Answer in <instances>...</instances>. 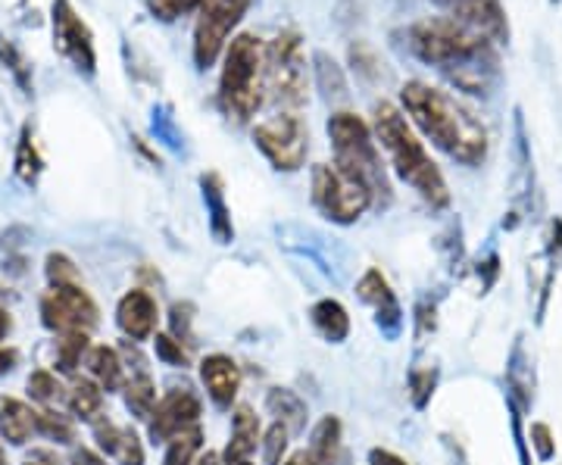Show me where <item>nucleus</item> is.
<instances>
[{"instance_id": "obj_1", "label": "nucleus", "mask_w": 562, "mask_h": 465, "mask_svg": "<svg viewBox=\"0 0 562 465\" xmlns=\"http://www.w3.org/2000/svg\"><path fill=\"white\" fill-rule=\"evenodd\" d=\"M406 47L465 94L487 98L501 81L497 47L457 16H428L406 29Z\"/></svg>"}, {"instance_id": "obj_2", "label": "nucleus", "mask_w": 562, "mask_h": 465, "mask_svg": "<svg viewBox=\"0 0 562 465\" xmlns=\"http://www.w3.org/2000/svg\"><path fill=\"white\" fill-rule=\"evenodd\" d=\"M401 106L422 135L453 162L465 169H479L487 160L491 150L487 128L447 91L419 79L406 81L401 91Z\"/></svg>"}, {"instance_id": "obj_3", "label": "nucleus", "mask_w": 562, "mask_h": 465, "mask_svg": "<svg viewBox=\"0 0 562 465\" xmlns=\"http://www.w3.org/2000/svg\"><path fill=\"white\" fill-rule=\"evenodd\" d=\"M372 135H375V144L387 154V166L419 194L422 201L431 209L450 206L447 179L438 169V162L431 160V154L425 150V144L419 141V135L413 132L409 120L403 116L401 106L387 101L379 103L372 113Z\"/></svg>"}, {"instance_id": "obj_4", "label": "nucleus", "mask_w": 562, "mask_h": 465, "mask_svg": "<svg viewBox=\"0 0 562 465\" xmlns=\"http://www.w3.org/2000/svg\"><path fill=\"white\" fill-rule=\"evenodd\" d=\"M328 141H331L335 166L353 182H360L372 194L375 206H387L394 201L387 166H384L369 122L357 116L353 110H335L328 120Z\"/></svg>"}, {"instance_id": "obj_5", "label": "nucleus", "mask_w": 562, "mask_h": 465, "mask_svg": "<svg viewBox=\"0 0 562 465\" xmlns=\"http://www.w3.org/2000/svg\"><path fill=\"white\" fill-rule=\"evenodd\" d=\"M222 116L235 125H247L266 103V79H262V41L250 32H241L228 41L222 54L220 91H216Z\"/></svg>"}, {"instance_id": "obj_6", "label": "nucleus", "mask_w": 562, "mask_h": 465, "mask_svg": "<svg viewBox=\"0 0 562 465\" xmlns=\"http://www.w3.org/2000/svg\"><path fill=\"white\" fill-rule=\"evenodd\" d=\"M262 79L266 101L288 113H297L310 98V63L303 54L301 32L284 29L262 44Z\"/></svg>"}, {"instance_id": "obj_7", "label": "nucleus", "mask_w": 562, "mask_h": 465, "mask_svg": "<svg viewBox=\"0 0 562 465\" xmlns=\"http://www.w3.org/2000/svg\"><path fill=\"white\" fill-rule=\"evenodd\" d=\"M313 206L322 213V219L335 225H353L375 206L372 194L344 175L335 162H319L313 169Z\"/></svg>"}, {"instance_id": "obj_8", "label": "nucleus", "mask_w": 562, "mask_h": 465, "mask_svg": "<svg viewBox=\"0 0 562 465\" xmlns=\"http://www.w3.org/2000/svg\"><path fill=\"white\" fill-rule=\"evenodd\" d=\"M254 0H201L198 20H194V63L198 69L216 66L225 54L228 41L235 38V29L241 25Z\"/></svg>"}, {"instance_id": "obj_9", "label": "nucleus", "mask_w": 562, "mask_h": 465, "mask_svg": "<svg viewBox=\"0 0 562 465\" xmlns=\"http://www.w3.org/2000/svg\"><path fill=\"white\" fill-rule=\"evenodd\" d=\"M254 144L262 157L272 162V169L297 172L310 154V128L301 120V113L279 110L276 116L262 120L254 128Z\"/></svg>"}, {"instance_id": "obj_10", "label": "nucleus", "mask_w": 562, "mask_h": 465, "mask_svg": "<svg viewBox=\"0 0 562 465\" xmlns=\"http://www.w3.org/2000/svg\"><path fill=\"white\" fill-rule=\"evenodd\" d=\"M50 29H54V50L69 66L85 76L94 79L98 76V44L91 25L81 20L79 10L72 7V0H54L50 3Z\"/></svg>"}, {"instance_id": "obj_11", "label": "nucleus", "mask_w": 562, "mask_h": 465, "mask_svg": "<svg viewBox=\"0 0 562 465\" xmlns=\"http://www.w3.org/2000/svg\"><path fill=\"white\" fill-rule=\"evenodd\" d=\"M41 325L47 331L60 334H72V331H91L101 322V309L94 304V297L81 287V284H57L47 287L41 294Z\"/></svg>"}, {"instance_id": "obj_12", "label": "nucleus", "mask_w": 562, "mask_h": 465, "mask_svg": "<svg viewBox=\"0 0 562 465\" xmlns=\"http://www.w3.org/2000/svg\"><path fill=\"white\" fill-rule=\"evenodd\" d=\"M201 397L191 387H176V390H169L162 397L157 409H154V416L147 419V434H150L154 444H166V441H172L181 431L201 426Z\"/></svg>"}, {"instance_id": "obj_13", "label": "nucleus", "mask_w": 562, "mask_h": 465, "mask_svg": "<svg viewBox=\"0 0 562 465\" xmlns=\"http://www.w3.org/2000/svg\"><path fill=\"white\" fill-rule=\"evenodd\" d=\"M357 297L372 309V319H375L384 338L397 341L403 334V306L391 282L384 279L379 269H366V275L357 282Z\"/></svg>"}, {"instance_id": "obj_14", "label": "nucleus", "mask_w": 562, "mask_h": 465, "mask_svg": "<svg viewBox=\"0 0 562 465\" xmlns=\"http://www.w3.org/2000/svg\"><path fill=\"white\" fill-rule=\"evenodd\" d=\"M160 322V306L154 300V294L147 287H132L128 294H122L116 304V325L128 341H150L157 334Z\"/></svg>"}, {"instance_id": "obj_15", "label": "nucleus", "mask_w": 562, "mask_h": 465, "mask_svg": "<svg viewBox=\"0 0 562 465\" xmlns=\"http://www.w3.org/2000/svg\"><path fill=\"white\" fill-rule=\"evenodd\" d=\"M201 382L216 409H232L238 390H241V365L228 353H210L201 363Z\"/></svg>"}, {"instance_id": "obj_16", "label": "nucleus", "mask_w": 562, "mask_h": 465, "mask_svg": "<svg viewBox=\"0 0 562 465\" xmlns=\"http://www.w3.org/2000/svg\"><path fill=\"white\" fill-rule=\"evenodd\" d=\"M535 363H531V353L525 350V338L519 334L516 344L509 350V360H506V404L516 412H531L535 406Z\"/></svg>"}, {"instance_id": "obj_17", "label": "nucleus", "mask_w": 562, "mask_h": 465, "mask_svg": "<svg viewBox=\"0 0 562 465\" xmlns=\"http://www.w3.org/2000/svg\"><path fill=\"white\" fill-rule=\"evenodd\" d=\"M262 441L260 416L254 406H235L232 412V441L222 450V465H257V446Z\"/></svg>"}, {"instance_id": "obj_18", "label": "nucleus", "mask_w": 562, "mask_h": 465, "mask_svg": "<svg viewBox=\"0 0 562 465\" xmlns=\"http://www.w3.org/2000/svg\"><path fill=\"white\" fill-rule=\"evenodd\" d=\"M91 431H94L98 446H101L103 453H106L116 465H144V460H147L144 444H140V438L135 434V428L116 426V422L103 419V422H98Z\"/></svg>"}, {"instance_id": "obj_19", "label": "nucleus", "mask_w": 562, "mask_h": 465, "mask_svg": "<svg viewBox=\"0 0 562 465\" xmlns=\"http://www.w3.org/2000/svg\"><path fill=\"white\" fill-rule=\"evenodd\" d=\"M450 16H457L460 22H465L472 32H479V35L491 41L494 47L509 41V22H506L501 0H472V3H465L457 13H450Z\"/></svg>"}, {"instance_id": "obj_20", "label": "nucleus", "mask_w": 562, "mask_h": 465, "mask_svg": "<svg viewBox=\"0 0 562 465\" xmlns=\"http://www.w3.org/2000/svg\"><path fill=\"white\" fill-rule=\"evenodd\" d=\"M201 194L213 241L222 243V247L235 241V223H232V209H228V201H225V184H222L220 172H203Z\"/></svg>"}, {"instance_id": "obj_21", "label": "nucleus", "mask_w": 562, "mask_h": 465, "mask_svg": "<svg viewBox=\"0 0 562 465\" xmlns=\"http://www.w3.org/2000/svg\"><path fill=\"white\" fill-rule=\"evenodd\" d=\"M66 409L72 419H79L91 428L103 419H110L106 416V394L91 378H81V375H72L66 385Z\"/></svg>"}, {"instance_id": "obj_22", "label": "nucleus", "mask_w": 562, "mask_h": 465, "mask_svg": "<svg viewBox=\"0 0 562 465\" xmlns=\"http://www.w3.org/2000/svg\"><path fill=\"white\" fill-rule=\"evenodd\" d=\"M38 409L25 404V400H16V397H0V438L7 444L25 446L35 434H38Z\"/></svg>"}, {"instance_id": "obj_23", "label": "nucleus", "mask_w": 562, "mask_h": 465, "mask_svg": "<svg viewBox=\"0 0 562 465\" xmlns=\"http://www.w3.org/2000/svg\"><path fill=\"white\" fill-rule=\"evenodd\" d=\"M344 453V426L338 416H322L310 431L306 456L313 465H338Z\"/></svg>"}, {"instance_id": "obj_24", "label": "nucleus", "mask_w": 562, "mask_h": 465, "mask_svg": "<svg viewBox=\"0 0 562 465\" xmlns=\"http://www.w3.org/2000/svg\"><path fill=\"white\" fill-rule=\"evenodd\" d=\"M85 368H88V378L101 387L103 394H113V390L125 387V363H122L116 347H91L88 356H85Z\"/></svg>"}, {"instance_id": "obj_25", "label": "nucleus", "mask_w": 562, "mask_h": 465, "mask_svg": "<svg viewBox=\"0 0 562 465\" xmlns=\"http://www.w3.org/2000/svg\"><path fill=\"white\" fill-rule=\"evenodd\" d=\"M310 325L325 344H344L350 338V313L335 297H325L310 306Z\"/></svg>"}, {"instance_id": "obj_26", "label": "nucleus", "mask_w": 562, "mask_h": 465, "mask_svg": "<svg viewBox=\"0 0 562 465\" xmlns=\"http://www.w3.org/2000/svg\"><path fill=\"white\" fill-rule=\"evenodd\" d=\"M266 409H269V416H276V422L288 428L291 434L306 431L310 406H306V400H303L301 394H294L291 387H269V394H266Z\"/></svg>"}, {"instance_id": "obj_27", "label": "nucleus", "mask_w": 562, "mask_h": 465, "mask_svg": "<svg viewBox=\"0 0 562 465\" xmlns=\"http://www.w3.org/2000/svg\"><path fill=\"white\" fill-rule=\"evenodd\" d=\"M47 162L41 154L38 141H35V125L25 122L20 132V141H16V157H13V172L25 188H38L41 175H44Z\"/></svg>"}, {"instance_id": "obj_28", "label": "nucleus", "mask_w": 562, "mask_h": 465, "mask_svg": "<svg viewBox=\"0 0 562 465\" xmlns=\"http://www.w3.org/2000/svg\"><path fill=\"white\" fill-rule=\"evenodd\" d=\"M122 400H125V409H128L135 419L147 422V419L154 416L157 404H160L154 375H150V372H135V375H128V378H125V387H122Z\"/></svg>"}, {"instance_id": "obj_29", "label": "nucleus", "mask_w": 562, "mask_h": 465, "mask_svg": "<svg viewBox=\"0 0 562 465\" xmlns=\"http://www.w3.org/2000/svg\"><path fill=\"white\" fill-rule=\"evenodd\" d=\"M91 350V341H88V331H72V334H60L57 338V347H54V365L60 375H79V365L85 363Z\"/></svg>"}, {"instance_id": "obj_30", "label": "nucleus", "mask_w": 562, "mask_h": 465, "mask_svg": "<svg viewBox=\"0 0 562 465\" xmlns=\"http://www.w3.org/2000/svg\"><path fill=\"white\" fill-rule=\"evenodd\" d=\"M25 390L41 409H54L57 404H66V385L50 368H35L25 382Z\"/></svg>"}, {"instance_id": "obj_31", "label": "nucleus", "mask_w": 562, "mask_h": 465, "mask_svg": "<svg viewBox=\"0 0 562 465\" xmlns=\"http://www.w3.org/2000/svg\"><path fill=\"white\" fill-rule=\"evenodd\" d=\"M203 450V428L194 426L188 431L176 434L172 441H166V453H162V465H194L201 460Z\"/></svg>"}, {"instance_id": "obj_32", "label": "nucleus", "mask_w": 562, "mask_h": 465, "mask_svg": "<svg viewBox=\"0 0 562 465\" xmlns=\"http://www.w3.org/2000/svg\"><path fill=\"white\" fill-rule=\"evenodd\" d=\"M38 426L41 438L54 441V444H76V419L66 416V412H57V409H38Z\"/></svg>"}, {"instance_id": "obj_33", "label": "nucleus", "mask_w": 562, "mask_h": 465, "mask_svg": "<svg viewBox=\"0 0 562 465\" xmlns=\"http://www.w3.org/2000/svg\"><path fill=\"white\" fill-rule=\"evenodd\" d=\"M406 390H409V404L425 409L438 390V365H413L406 375Z\"/></svg>"}, {"instance_id": "obj_34", "label": "nucleus", "mask_w": 562, "mask_h": 465, "mask_svg": "<svg viewBox=\"0 0 562 465\" xmlns=\"http://www.w3.org/2000/svg\"><path fill=\"white\" fill-rule=\"evenodd\" d=\"M0 63H3V69H10V76L16 79L22 91L32 94V60L25 57V50L16 41L3 38V35H0Z\"/></svg>"}, {"instance_id": "obj_35", "label": "nucleus", "mask_w": 562, "mask_h": 465, "mask_svg": "<svg viewBox=\"0 0 562 465\" xmlns=\"http://www.w3.org/2000/svg\"><path fill=\"white\" fill-rule=\"evenodd\" d=\"M316 81H319V88L325 91V98L328 101H344L347 98V79H344L341 66L331 60L328 54H316Z\"/></svg>"}, {"instance_id": "obj_36", "label": "nucleus", "mask_w": 562, "mask_h": 465, "mask_svg": "<svg viewBox=\"0 0 562 465\" xmlns=\"http://www.w3.org/2000/svg\"><path fill=\"white\" fill-rule=\"evenodd\" d=\"M44 279H47L50 287H57V284H81V272L69 253L50 250L47 260H44Z\"/></svg>"}, {"instance_id": "obj_37", "label": "nucleus", "mask_w": 562, "mask_h": 465, "mask_svg": "<svg viewBox=\"0 0 562 465\" xmlns=\"http://www.w3.org/2000/svg\"><path fill=\"white\" fill-rule=\"evenodd\" d=\"M350 66H353V72L366 81L382 79L384 72V60L379 57V50H375L372 44H366V41H353V44H350Z\"/></svg>"}, {"instance_id": "obj_38", "label": "nucleus", "mask_w": 562, "mask_h": 465, "mask_svg": "<svg viewBox=\"0 0 562 465\" xmlns=\"http://www.w3.org/2000/svg\"><path fill=\"white\" fill-rule=\"evenodd\" d=\"M194 316H198V306L191 300H176L169 309V334L181 341L184 347H194Z\"/></svg>"}, {"instance_id": "obj_39", "label": "nucleus", "mask_w": 562, "mask_h": 465, "mask_svg": "<svg viewBox=\"0 0 562 465\" xmlns=\"http://www.w3.org/2000/svg\"><path fill=\"white\" fill-rule=\"evenodd\" d=\"M288 444H291V431L279 422H272V426L262 431V463L266 465H281L284 463V453H288Z\"/></svg>"}, {"instance_id": "obj_40", "label": "nucleus", "mask_w": 562, "mask_h": 465, "mask_svg": "<svg viewBox=\"0 0 562 465\" xmlns=\"http://www.w3.org/2000/svg\"><path fill=\"white\" fill-rule=\"evenodd\" d=\"M154 350H157V360L162 365H172V368H188L191 365V353H188V347L176 341L172 334H154Z\"/></svg>"}, {"instance_id": "obj_41", "label": "nucleus", "mask_w": 562, "mask_h": 465, "mask_svg": "<svg viewBox=\"0 0 562 465\" xmlns=\"http://www.w3.org/2000/svg\"><path fill=\"white\" fill-rule=\"evenodd\" d=\"M144 7L150 10V16L160 22H176L188 13H198L201 0H144Z\"/></svg>"}, {"instance_id": "obj_42", "label": "nucleus", "mask_w": 562, "mask_h": 465, "mask_svg": "<svg viewBox=\"0 0 562 465\" xmlns=\"http://www.w3.org/2000/svg\"><path fill=\"white\" fill-rule=\"evenodd\" d=\"M528 444L538 453L541 463H550L557 456V438H553V428L547 426V422H531V428H528Z\"/></svg>"}, {"instance_id": "obj_43", "label": "nucleus", "mask_w": 562, "mask_h": 465, "mask_svg": "<svg viewBox=\"0 0 562 465\" xmlns=\"http://www.w3.org/2000/svg\"><path fill=\"white\" fill-rule=\"evenodd\" d=\"M438 328V304L435 300H419L416 304V338H428Z\"/></svg>"}, {"instance_id": "obj_44", "label": "nucleus", "mask_w": 562, "mask_h": 465, "mask_svg": "<svg viewBox=\"0 0 562 465\" xmlns=\"http://www.w3.org/2000/svg\"><path fill=\"white\" fill-rule=\"evenodd\" d=\"M513 412V441L519 450V465H531V444H528V434L522 431V412L509 409Z\"/></svg>"}, {"instance_id": "obj_45", "label": "nucleus", "mask_w": 562, "mask_h": 465, "mask_svg": "<svg viewBox=\"0 0 562 465\" xmlns=\"http://www.w3.org/2000/svg\"><path fill=\"white\" fill-rule=\"evenodd\" d=\"M22 465H66L60 460V453L57 450H50V446H32L25 456H22Z\"/></svg>"}, {"instance_id": "obj_46", "label": "nucleus", "mask_w": 562, "mask_h": 465, "mask_svg": "<svg viewBox=\"0 0 562 465\" xmlns=\"http://www.w3.org/2000/svg\"><path fill=\"white\" fill-rule=\"evenodd\" d=\"M547 260L553 269L562 265V219L550 225V238H547Z\"/></svg>"}, {"instance_id": "obj_47", "label": "nucleus", "mask_w": 562, "mask_h": 465, "mask_svg": "<svg viewBox=\"0 0 562 465\" xmlns=\"http://www.w3.org/2000/svg\"><path fill=\"white\" fill-rule=\"evenodd\" d=\"M69 465H106V460L91 446H76L72 456H69Z\"/></svg>"}, {"instance_id": "obj_48", "label": "nucleus", "mask_w": 562, "mask_h": 465, "mask_svg": "<svg viewBox=\"0 0 562 465\" xmlns=\"http://www.w3.org/2000/svg\"><path fill=\"white\" fill-rule=\"evenodd\" d=\"M369 465H409L403 456H397L394 450H384V446H375L369 450Z\"/></svg>"}, {"instance_id": "obj_49", "label": "nucleus", "mask_w": 562, "mask_h": 465, "mask_svg": "<svg viewBox=\"0 0 562 465\" xmlns=\"http://www.w3.org/2000/svg\"><path fill=\"white\" fill-rule=\"evenodd\" d=\"M20 365V350L16 347H0V378L10 375Z\"/></svg>"}, {"instance_id": "obj_50", "label": "nucleus", "mask_w": 562, "mask_h": 465, "mask_svg": "<svg viewBox=\"0 0 562 465\" xmlns=\"http://www.w3.org/2000/svg\"><path fill=\"white\" fill-rule=\"evenodd\" d=\"M10 331H13V316L0 306V347H3V341L10 338Z\"/></svg>"}, {"instance_id": "obj_51", "label": "nucleus", "mask_w": 562, "mask_h": 465, "mask_svg": "<svg viewBox=\"0 0 562 465\" xmlns=\"http://www.w3.org/2000/svg\"><path fill=\"white\" fill-rule=\"evenodd\" d=\"M438 7H443L447 13H457L460 7H465V3H472V0H435Z\"/></svg>"}, {"instance_id": "obj_52", "label": "nucleus", "mask_w": 562, "mask_h": 465, "mask_svg": "<svg viewBox=\"0 0 562 465\" xmlns=\"http://www.w3.org/2000/svg\"><path fill=\"white\" fill-rule=\"evenodd\" d=\"M194 465H222V453H213V450H206V453H201V460Z\"/></svg>"}, {"instance_id": "obj_53", "label": "nucleus", "mask_w": 562, "mask_h": 465, "mask_svg": "<svg viewBox=\"0 0 562 465\" xmlns=\"http://www.w3.org/2000/svg\"><path fill=\"white\" fill-rule=\"evenodd\" d=\"M281 465H313L310 463V456H306V450H301V453H294V456H288Z\"/></svg>"}, {"instance_id": "obj_54", "label": "nucleus", "mask_w": 562, "mask_h": 465, "mask_svg": "<svg viewBox=\"0 0 562 465\" xmlns=\"http://www.w3.org/2000/svg\"><path fill=\"white\" fill-rule=\"evenodd\" d=\"M0 465H10L7 463V453H3V446H0Z\"/></svg>"}]
</instances>
